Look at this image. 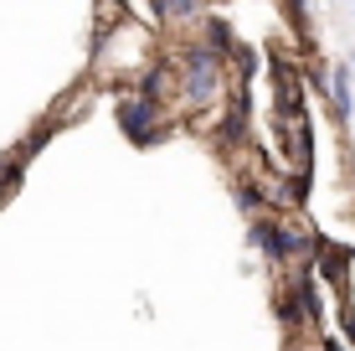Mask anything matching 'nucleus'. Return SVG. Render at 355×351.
Masks as SVG:
<instances>
[{
    "mask_svg": "<svg viewBox=\"0 0 355 351\" xmlns=\"http://www.w3.org/2000/svg\"><path fill=\"white\" fill-rule=\"evenodd\" d=\"M248 243L258 253H268L273 263H284V259H293V253H309L314 233L288 227V222H273V217H252V222H248Z\"/></svg>",
    "mask_w": 355,
    "mask_h": 351,
    "instance_id": "1",
    "label": "nucleus"
},
{
    "mask_svg": "<svg viewBox=\"0 0 355 351\" xmlns=\"http://www.w3.org/2000/svg\"><path fill=\"white\" fill-rule=\"evenodd\" d=\"M16 186H21V155H16V161H6V165H0V202H6Z\"/></svg>",
    "mask_w": 355,
    "mask_h": 351,
    "instance_id": "7",
    "label": "nucleus"
},
{
    "mask_svg": "<svg viewBox=\"0 0 355 351\" xmlns=\"http://www.w3.org/2000/svg\"><path fill=\"white\" fill-rule=\"evenodd\" d=\"M320 351H350V346L340 341V336H324V341H320Z\"/></svg>",
    "mask_w": 355,
    "mask_h": 351,
    "instance_id": "9",
    "label": "nucleus"
},
{
    "mask_svg": "<svg viewBox=\"0 0 355 351\" xmlns=\"http://www.w3.org/2000/svg\"><path fill=\"white\" fill-rule=\"evenodd\" d=\"M160 16L165 21H191V16H201V0H160Z\"/></svg>",
    "mask_w": 355,
    "mask_h": 351,
    "instance_id": "6",
    "label": "nucleus"
},
{
    "mask_svg": "<svg viewBox=\"0 0 355 351\" xmlns=\"http://www.w3.org/2000/svg\"><path fill=\"white\" fill-rule=\"evenodd\" d=\"M288 351H304V346H288Z\"/></svg>",
    "mask_w": 355,
    "mask_h": 351,
    "instance_id": "10",
    "label": "nucleus"
},
{
    "mask_svg": "<svg viewBox=\"0 0 355 351\" xmlns=\"http://www.w3.org/2000/svg\"><path fill=\"white\" fill-rule=\"evenodd\" d=\"M114 114H119V129H124L134 145H160V140H165L160 99H150V93H134V99H124Z\"/></svg>",
    "mask_w": 355,
    "mask_h": 351,
    "instance_id": "3",
    "label": "nucleus"
},
{
    "mask_svg": "<svg viewBox=\"0 0 355 351\" xmlns=\"http://www.w3.org/2000/svg\"><path fill=\"white\" fill-rule=\"evenodd\" d=\"M201 26H206V47H216V52L227 57V52H232V26H227L222 16H206Z\"/></svg>",
    "mask_w": 355,
    "mask_h": 351,
    "instance_id": "5",
    "label": "nucleus"
},
{
    "mask_svg": "<svg viewBox=\"0 0 355 351\" xmlns=\"http://www.w3.org/2000/svg\"><path fill=\"white\" fill-rule=\"evenodd\" d=\"M263 202H268V197H263L258 186H237V207L248 212V217H258V212H263Z\"/></svg>",
    "mask_w": 355,
    "mask_h": 351,
    "instance_id": "8",
    "label": "nucleus"
},
{
    "mask_svg": "<svg viewBox=\"0 0 355 351\" xmlns=\"http://www.w3.org/2000/svg\"><path fill=\"white\" fill-rule=\"evenodd\" d=\"M350 67H355V63H335V67H329V99H335V114H340V119H350V114H355Z\"/></svg>",
    "mask_w": 355,
    "mask_h": 351,
    "instance_id": "4",
    "label": "nucleus"
},
{
    "mask_svg": "<svg viewBox=\"0 0 355 351\" xmlns=\"http://www.w3.org/2000/svg\"><path fill=\"white\" fill-rule=\"evenodd\" d=\"M180 88H186L191 104H206L216 88H222V52L216 47H191L186 63H180Z\"/></svg>",
    "mask_w": 355,
    "mask_h": 351,
    "instance_id": "2",
    "label": "nucleus"
}]
</instances>
